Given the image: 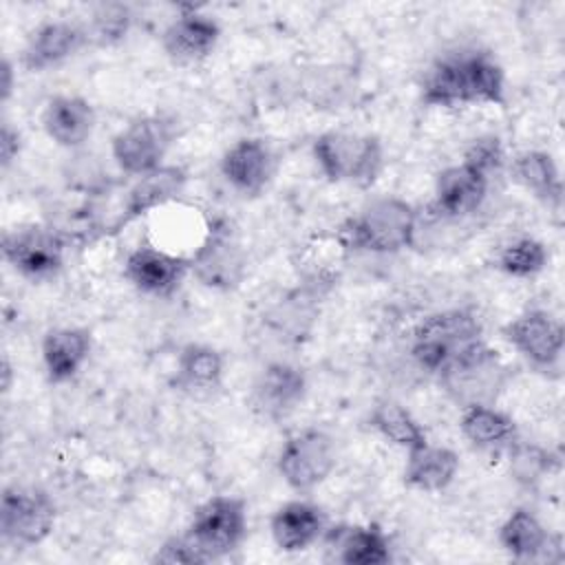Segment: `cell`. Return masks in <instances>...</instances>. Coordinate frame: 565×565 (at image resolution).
Wrapping results in <instances>:
<instances>
[{"instance_id":"obj_1","label":"cell","mask_w":565,"mask_h":565,"mask_svg":"<svg viewBox=\"0 0 565 565\" xmlns=\"http://www.w3.org/2000/svg\"><path fill=\"white\" fill-rule=\"evenodd\" d=\"M505 71L490 51L461 46L433 60L419 79V102L428 108L503 106Z\"/></svg>"},{"instance_id":"obj_2","label":"cell","mask_w":565,"mask_h":565,"mask_svg":"<svg viewBox=\"0 0 565 565\" xmlns=\"http://www.w3.org/2000/svg\"><path fill=\"white\" fill-rule=\"evenodd\" d=\"M419 232L417 210L402 196H371L338 230L351 254L391 256L415 247Z\"/></svg>"},{"instance_id":"obj_3","label":"cell","mask_w":565,"mask_h":565,"mask_svg":"<svg viewBox=\"0 0 565 565\" xmlns=\"http://www.w3.org/2000/svg\"><path fill=\"white\" fill-rule=\"evenodd\" d=\"M483 340L481 318L472 309L452 307L424 316L413 329L408 351L422 371L439 377Z\"/></svg>"},{"instance_id":"obj_4","label":"cell","mask_w":565,"mask_h":565,"mask_svg":"<svg viewBox=\"0 0 565 565\" xmlns=\"http://www.w3.org/2000/svg\"><path fill=\"white\" fill-rule=\"evenodd\" d=\"M311 157L327 181L360 190H369L384 170V146L371 132L324 130L313 139Z\"/></svg>"},{"instance_id":"obj_5","label":"cell","mask_w":565,"mask_h":565,"mask_svg":"<svg viewBox=\"0 0 565 565\" xmlns=\"http://www.w3.org/2000/svg\"><path fill=\"white\" fill-rule=\"evenodd\" d=\"M188 260L190 276L212 291H234L247 276V252L227 218L210 221L199 247Z\"/></svg>"},{"instance_id":"obj_6","label":"cell","mask_w":565,"mask_h":565,"mask_svg":"<svg viewBox=\"0 0 565 565\" xmlns=\"http://www.w3.org/2000/svg\"><path fill=\"white\" fill-rule=\"evenodd\" d=\"M247 503L234 494H214L199 503L185 527L205 563L234 552L247 536Z\"/></svg>"},{"instance_id":"obj_7","label":"cell","mask_w":565,"mask_h":565,"mask_svg":"<svg viewBox=\"0 0 565 565\" xmlns=\"http://www.w3.org/2000/svg\"><path fill=\"white\" fill-rule=\"evenodd\" d=\"M0 252L4 263L24 280L46 282L64 267L66 236L51 225L29 223L4 232Z\"/></svg>"},{"instance_id":"obj_8","label":"cell","mask_w":565,"mask_h":565,"mask_svg":"<svg viewBox=\"0 0 565 565\" xmlns=\"http://www.w3.org/2000/svg\"><path fill=\"white\" fill-rule=\"evenodd\" d=\"M508 377L505 364L483 340L448 366L437 382L459 408H466L470 404H494Z\"/></svg>"},{"instance_id":"obj_9","label":"cell","mask_w":565,"mask_h":565,"mask_svg":"<svg viewBox=\"0 0 565 565\" xmlns=\"http://www.w3.org/2000/svg\"><path fill=\"white\" fill-rule=\"evenodd\" d=\"M57 521L53 497L38 486H7L0 497V536L15 547L44 543Z\"/></svg>"},{"instance_id":"obj_10","label":"cell","mask_w":565,"mask_h":565,"mask_svg":"<svg viewBox=\"0 0 565 565\" xmlns=\"http://www.w3.org/2000/svg\"><path fill=\"white\" fill-rule=\"evenodd\" d=\"M338 463L333 437L322 428H302L287 437L278 457L276 470L294 492H311L324 483Z\"/></svg>"},{"instance_id":"obj_11","label":"cell","mask_w":565,"mask_h":565,"mask_svg":"<svg viewBox=\"0 0 565 565\" xmlns=\"http://www.w3.org/2000/svg\"><path fill=\"white\" fill-rule=\"evenodd\" d=\"M174 141V124L163 115H141L130 119L110 139V157L121 174L143 177L166 163Z\"/></svg>"},{"instance_id":"obj_12","label":"cell","mask_w":565,"mask_h":565,"mask_svg":"<svg viewBox=\"0 0 565 565\" xmlns=\"http://www.w3.org/2000/svg\"><path fill=\"white\" fill-rule=\"evenodd\" d=\"M505 342L534 369L554 371L561 364L565 329L545 309H525L503 327Z\"/></svg>"},{"instance_id":"obj_13","label":"cell","mask_w":565,"mask_h":565,"mask_svg":"<svg viewBox=\"0 0 565 565\" xmlns=\"http://www.w3.org/2000/svg\"><path fill=\"white\" fill-rule=\"evenodd\" d=\"M309 382L302 366L274 360L267 362L252 382L249 406L252 411L267 422H285L302 404Z\"/></svg>"},{"instance_id":"obj_14","label":"cell","mask_w":565,"mask_h":565,"mask_svg":"<svg viewBox=\"0 0 565 565\" xmlns=\"http://www.w3.org/2000/svg\"><path fill=\"white\" fill-rule=\"evenodd\" d=\"M121 274L139 294L170 298L190 274V260L157 245H139L128 252Z\"/></svg>"},{"instance_id":"obj_15","label":"cell","mask_w":565,"mask_h":565,"mask_svg":"<svg viewBox=\"0 0 565 565\" xmlns=\"http://www.w3.org/2000/svg\"><path fill=\"white\" fill-rule=\"evenodd\" d=\"M221 40V24L214 15L183 7L163 29L161 49L166 57L179 66H190L207 60Z\"/></svg>"},{"instance_id":"obj_16","label":"cell","mask_w":565,"mask_h":565,"mask_svg":"<svg viewBox=\"0 0 565 565\" xmlns=\"http://www.w3.org/2000/svg\"><path fill=\"white\" fill-rule=\"evenodd\" d=\"M223 181L241 196H260L276 170V157L271 146L260 137L236 139L221 157L218 163Z\"/></svg>"},{"instance_id":"obj_17","label":"cell","mask_w":565,"mask_h":565,"mask_svg":"<svg viewBox=\"0 0 565 565\" xmlns=\"http://www.w3.org/2000/svg\"><path fill=\"white\" fill-rule=\"evenodd\" d=\"M490 181L470 166L452 163L437 172L430 201V216L437 221H461L481 210L488 199Z\"/></svg>"},{"instance_id":"obj_18","label":"cell","mask_w":565,"mask_h":565,"mask_svg":"<svg viewBox=\"0 0 565 565\" xmlns=\"http://www.w3.org/2000/svg\"><path fill=\"white\" fill-rule=\"evenodd\" d=\"M88 46L82 22L73 20H46L38 24L20 53V66L29 73H44L71 60Z\"/></svg>"},{"instance_id":"obj_19","label":"cell","mask_w":565,"mask_h":565,"mask_svg":"<svg viewBox=\"0 0 565 565\" xmlns=\"http://www.w3.org/2000/svg\"><path fill=\"white\" fill-rule=\"evenodd\" d=\"M497 541L510 558L521 563H530V561L554 563L563 558L561 536L550 534L547 527L541 523V519L527 508H516L505 516V521L499 525Z\"/></svg>"},{"instance_id":"obj_20","label":"cell","mask_w":565,"mask_h":565,"mask_svg":"<svg viewBox=\"0 0 565 565\" xmlns=\"http://www.w3.org/2000/svg\"><path fill=\"white\" fill-rule=\"evenodd\" d=\"M188 183V172L181 166L174 163H163L161 168L137 177L130 188L126 190L121 212L117 216L115 230L154 212L172 201H177Z\"/></svg>"},{"instance_id":"obj_21","label":"cell","mask_w":565,"mask_h":565,"mask_svg":"<svg viewBox=\"0 0 565 565\" xmlns=\"http://www.w3.org/2000/svg\"><path fill=\"white\" fill-rule=\"evenodd\" d=\"M40 121L44 135L55 146L77 150L90 139L97 124V115L86 97L73 93H57L46 99Z\"/></svg>"},{"instance_id":"obj_22","label":"cell","mask_w":565,"mask_h":565,"mask_svg":"<svg viewBox=\"0 0 565 565\" xmlns=\"http://www.w3.org/2000/svg\"><path fill=\"white\" fill-rule=\"evenodd\" d=\"M274 545L285 554H298L318 543L327 532V516L320 505L307 499H291L278 505L269 519Z\"/></svg>"},{"instance_id":"obj_23","label":"cell","mask_w":565,"mask_h":565,"mask_svg":"<svg viewBox=\"0 0 565 565\" xmlns=\"http://www.w3.org/2000/svg\"><path fill=\"white\" fill-rule=\"evenodd\" d=\"M93 335L84 327H53L42 335L40 358L51 384L71 382L88 362Z\"/></svg>"},{"instance_id":"obj_24","label":"cell","mask_w":565,"mask_h":565,"mask_svg":"<svg viewBox=\"0 0 565 565\" xmlns=\"http://www.w3.org/2000/svg\"><path fill=\"white\" fill-rule=\"evenodd\" d=\"M320 300L322 298L318 294L298 287L269 305L263 313V327L274 340L282 344H298L309 338L320 313Z\"/></svg>"},{"instance_id":"obj_25","label":"cell","mask_w":565,"mask_h":565,"mask_svg":"<svg viewBox=\"0 0 565 565\" xmlns=\"http://www.w3.org/2000/svg\"><path fill=\"white\" fill-rule=\"evenodd\" d=\"M349 254L351 252L340 241L338 232L333 236H316L307 241L296 260L300 287L324 298L338 285Z\"/></svg>"},{"instance_id":"obj_26","label":"cell","mask_w":565,"mask_h":565,"mask_svg":"<svg viewBox=\"0 0 565 565\" xmlns=\"http://www.w3.org/2000/svg\"><path fill=\"white\" fill-rule=\"evenodd\" d=\"M225 358L205 342H188L181 347L174 366V386L192 397H207L223 386Z\"/></svg>"},{"instance_id":"obj_27","label":"cell","mask_w":565,"mask_h":565,"mask_svg":"<svg viewBox=\"0 0 565 565\" xmlns=\"http://www.w3.org/2000/svg\"><path fill=\"white\" fill-rule=\"evenodd\" d=\"M324 534L342 565H386L393 558L391 539L377 523L338 525Z\"/></svg>"},{"instance_id":"obj_28","label":"cell","mask_w":565,"mask_h":565,"mask_svg":"<svg viewBox=\"0 0 565 565\" xmlns=\"http://www.w3.org/2000/svg\"><path fill=\"white\" fill-rule=\"evenodd\" d=\"M459 472V455L448 446L422 444L406 452L402 479L417 492H444Z\"/></svg>"},{"instance_id":"obj_29","label":"cell","mask_w":565,"mask_h":565,"mask_svg":"<svg viewBox=\"0 0 565 565\" xmlns=\"http://www.w3.org/2000/svg\"><path fill=\"white\" fill-rule=\"evenodd\" d=\"M459 430L481 452H503L519 439L516 422L494 404H470L461 408Z\"/></svg>"},{"instance_id":"obj_30","label":"cell","mask_w":565,"mask_h":565,"mask_svg":"<svg viewBox=\"0 0 565 565\" xmlns=\"http://www.w3.org/2000/svg\"><path fill=\"white\" fill-rule=\"evenodd\" d=\"M510 174L523 190H527L547 207H561L563 179L556 159L547 150L527 148L516 152L510 161Z\"/></svg>"},{"instance_id":"obj_31","label":"cell","mask_w":565,"mask_h":565,"mask_svg":"<svg viewBox=\"0 0 565 565\" xmlns=\"http://www.w3.org/2000/svg\"><path fill=\"white\" fill-rule=\"evenodd\" d=\"M369 428L391 446L402 448L404 452L428 441V435L417 417L402 402L391 397L373 404L369 413Z\"/></svg>"},{"instance_id":"obj_32","label":"cell","mask_w":565,"mask_h":565,"mask_svg":"<svg viewBox=\"0 0 565 565\" xmlns=\"http://www.w3.org/2000/svg\"><path fill=\"white\" fill-rule=\"evenodd\" d=\"M135 22L132 7L126 2H99L90 9V15L84 24L88 46L110 49L121 44Z\"/></svg>"},{"instance_id":"obj_33","label":"cell","mask_w":565,"mask_h":565,"mask_svg":"<svg viewBox=\"0 0 565 565\" xmlns=\"http://www.w3.org/2000/svg\"><path fill=\"white\" fill-rule=\"evenodd\" d=\"M550 263V249L534 236H519L499 247L494 267L508 278H534Z\"/></svg>"},{"instance_id":"obj_34","label":"cell","mask_w":565,"mask_h":565,"mask_svg":"<svg viewBox=\"0 0 565 565\" xmlns=\"http://www.w3.org/2000/svg\"><path fill=\"white\" fill-rule=\"evenodd\" d=\"M300 90L307 93V99L316 108H327V110H338L347 104L353 82L335 66L329 68H313L302 82Z\"/></svg>"},{"instance_id":"obj_35","label":"cell","mask_w":565,"mask_h":565,"mask_svg":"<svg viewBox=\"0 0 565 565\" xmlns=\"http://www.w3.org/2000/svg\"><path fill=\"white\" fill-rule=\"evenodd\" d=\"M461 161L492 183L503 172L508 157L499 135H479L466 146Z\"/></svg>"},{"instance_id":"obj_36","label":"cell","mask_w":565,"mask_h":565,"mask_svg":"<svg viewBox=\"0 0 565 565\" xmlns=\"http://www.w3.org/2000/svg\"><path fill=\"white\" fill-rule=\"evenodd\" d=\"M505 452L510 455V470L519 481H536L550 470V455L534 444H523L521 437Z\"/></svg>"},{"instance_id":"obj_37","label":"cell","mask_w":565,"mask_h":565,"mask_svg":"<svg viewBox=\"0 0 565 565\" xmlns=\"http://www.w3.org/2000/svg\"><path fill=\"white\" fill-rule=\"evenodd\" d=\"M150 561L161 563V565H201V563H205L203 556L199 554V550L194 547V543L185 536V532L179 536L166 539L154 550Z\"/></svg>"},{"instance_id":"obj_38","label":"cell","mask_w":565,"mask_h":565,"mask_svg":"<svg viewBox=\"0 0 565 565\" xmlns=\"http://www.w3.org/2000/svg\"><path fill=\"white\" fill-rule=\"evenodd\" d=\"M22 152V132L11 126V121H2L0 128V166L2 170H9Z\"/></svg>"},{"instance_id":"obj_39","label":"cell","mask_w":565,"mask_h":565,"mask_svg":"<svg viewBox=\"0 0 565 565\" xmlns=\"http://www.w3.org/2000/svg\"><path fill=\"white\" fill-rule=\"evenodd\" d=\"M15 64L9 57H2L0 62V102L7 104L15 90Z\"/></svg>"},{"instance_id":"obj_40","label":"cell","mask_w":565,"mask_h":565,"mask_svg":"<svg viewBox=\"0 0 565 565\" xmlns=\"http://www.w3.org/2000/svg\"><path fill=\"white\" fill-rule=\"evenodd\" d=\"M13 364L9 360V355L4 353L2 355V362H0V391L2 395H9V391L13 388V380H15V373H13Z\"/></svg>"}]
</instances>
